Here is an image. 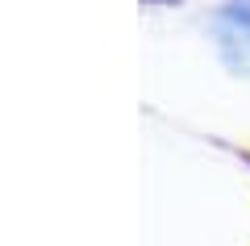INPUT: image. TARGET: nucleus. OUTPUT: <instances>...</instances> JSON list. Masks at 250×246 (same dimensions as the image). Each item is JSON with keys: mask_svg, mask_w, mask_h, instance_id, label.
I'll return each mask as SVG.
<instances>
[{"mask_svg": "<svg viewBox=\"0 0 250 246\" xmlns=\"http://www.w3.org/2000/svg\"><path fill=\"white\" fill-rule=\"evenodd\" d=\"M213 38L225 67L250 79V0H229L213 13Z\"/></svg>", "mask_w": 250, "mask_h": 246, "instance_id": "nucleus-1", "label": "nucleus"}]
</instances>
